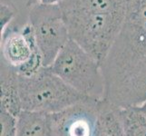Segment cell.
I'll return each mask as SVG.
<instances>
[{
	"mask_svg": "<svg viewBox=\"0 0 146 136\" xmlns=\"http://www.w3.org/2000/svg\"><path fill=\"white\" fill-rule=\"evenodd\" d=\"M139 107H140V109H141V111L143 112V113L145 115V117H146V101L143 103H142L141 105H139Z\"/></svg>",
	"mask_w": 146,
	"mask_h": 136,
	"instance_id": "9a60e30c",
	"label": "cell"
},
{
	"mask_svg": "<svg viewBox=\"0 0 146 136\" xmlns=\"http://www.w3.org/2000/svg\"><path fill=\"white\" fill-rule=\"evenodd\" d=\"M1 109L17 117L23 110L19 94L18 75L3 64H1Z\"/></svg>",
	"mask_w": 146,
	"mask_h": 136,
	"instance_id": "ba28073f",
	"label": "cell"
},
{
	"mask_svg": "<svg viewBox=\"0 0 146 136\" xmlns=\"http://www.w3.org/2000/svg\"><path fill=\"white\" fill-rule=\"evenodd\" d=\"M1 136H17V117L1 109Z\"/></svg>",
	"mask_w": 146,
	"mask_h": 136,
	"instance_id": "7c38bea8",
	"label": "cell"
},
{
	"mask_svg": "<svg viewBox=\"0 0 146 136\" xmlns=\"http://www.w3.org/2000/svg\"><path fill=\"white\" fill-rule=\"evenodd\" d=\"M70 39L102 64L122 29L126 0H63Z\"/></svg>",
	"mask_w": 146,
	"mask_h": 136,
	"instance_id": "7a4b0ae2",
	"label": "cell"
},
{
	"mask_svg": "<svg viewBox=\"0 0 146 136\" xmlns=\"http://www.w3.org/2000/svg\"><path fill=\"white\" fill-rule=\"evenodd\" d=\"M16 9L7 3H1V30L14 21Z\"/></svg>",
	"mask_w": 146,
	"mask_h": 136,
	"instance_id": "4fadbf2b",
	"label": "cell"
},
{
	"mask_svg": "<svg viewBox=\"0 0 146 136\" xmlns=\"http://www.w3.org/2000/svg\"><path fill=\"white\" fill-rule=\"evenodd\" d=\"M102 69L109 103L123 108L146 101V0H126V17Z\"/></svg>",
	"mask_w": 146,
	"mask_h": 136,
	"instance_id": "6da1fadb",
	"label": "cell"
},
{
	"mask_svg": "<svg viewBox=\"0 0 146 136\" xmlns=\"http://www.w3.org/2000/svg\"><path fill=\"white\" fill-rule=\"evenodd\" d=\"M1 64L19 76L28 77L44 68L31 25L13 21L1 30Z\"/></svg>",
	"mask_w": 146,
	"mask_h": 136,
	"instance_id": "5b68a950",
	"label": "cell"
},
{
	"mask_svg": "<svg viewBox=\"0 0 146 136\" xmlns=\"http://www.w3.org/2000/svg\"><path fill=\"white\" fill-rule=\"evenodd\" d=\"M27 22L31 25L43 64L49 67L70 40L68 29L59 5H31Z\"/></svg>",
	"mask_w": 146,
	"mask_h": 136,
	"instance_id": "8992f818",
	"label": "cell"
},
{
	"mask_svg": "<svg viewBox=\"0 0 146 136\" xmlns=\"http://www.w3.org/2000/svg\"><path fill=\"white\" fill-rule=\"evenodd\" d=\"M19 94L23 110L52 114L88 99L44 67L32 76L18 75Z\"/></svg>",
	"mask_w": 146,
	"mask_h": 136,
	"instance_id": "3957f363",
	"label": "cell"
},
{
	"mask_svg": "<svg viewBox=\"0 0 146 136\" xmlns=\"http://www.w3.org/2000/svg\"><path fill=\"white\" fill-rule=\"evenodd\" d=\"M17 136H50V114L22 110L17 116Z\"/></svg>",
	"mask_w": 146,
	"mask_h": 136,
	"instance_id": "30bf717a",
	"label": "cell"
},
{
	"mask_svg": "<svg viewBox=\"0 0 146 136\" xmlns=\"http://www.w3.org/2000/svg\"><path fill=\"white\" fill-rule=\"evenodd\" d=\"M49 68L84 96L104 99L105 81L102 64L72 39L64 45Z\"/></svg>",
	"mask_w": 146,
	"mask_h": 136,
	"instance_id": "277c9868",
	"label": "cell"
},
{
	"mask_svg": "<svg viewBox=\"0 0 146 136\" xmlns=\"http://www.w3.org/2000/svg\"><path fill=\"white\" fill-rule=\"evenodd\" d=\"M94 136H124L120 107L103 99L100 103Z\"/></svg>",
	"mask_w": 146,
	"mask_h": 136,
	"instance_id": "9c48e42d",
	"label": "cell"
},
{
	"mask_svg": "<svg viewBox=\"0 0 146 136\" xmlns=\"http://www.w3.org/2000/svg\"><path fill=\"white\" fill-rule=\"evenodd\" d=\"M124 136H146V117L139 106L120 108Z\"/></svg>",
	"mask_w": 146,
	"mask_h": 136,
	"instance_id": "8fae6325",
	"label": "cell"
},
{
	"mask_svg": "<svg viewBox=\"0 0 146 136\" xmlns=\"http://www.w3.org/2000/svg\"><path fill=\"white\" fill-rule=\"evenodd\" d=\"M35 1L44 5H59L63 0H35Z\"/></svg>",
	"mask_w": 146,
	"mask_h": 136,
	"instance_id": "5bb4252c",
	"label": "cell"
},
{
	"mask_svg": "<svg viewBox=\"0 0 146 136\" xmlns=\"http://www.w3.org/2000/svg\"><path fill=\"white\" fill-rule=\"evenodd\" d=\"M102 100L88 98L50 114V136H94Z\"/></svg>",
	"mask_w": 146,
	"mask_h": 136,
	"instance_id": "52a82bcc",
	"label": "cell"
}]
</instances>
